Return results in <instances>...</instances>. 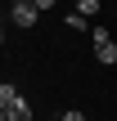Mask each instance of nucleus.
I'll list each match as a JSON object with an SVG mask.
<instances>
[{
	"label": "nucleus",
	"mask_w": 117,
	"mask_h": 121,
	"mask_svg": "<svg viewBox=\"0 0 117 121\" xmlns=\"http://www.w3.org/2000/svg\"><path fill=\"white\" fill-rule=\"evenodd\" d=\"M77 13H81V18H90V13H99V0H81V4H77Z\"/></svg>",
	"instance_id": "nucleus-4"
},
{
	"label": "nucleus",
	"mask_w": 117,
	"mask_h": 121,
	"mask_svg": "<svg viewBox=\"0 0 117 121\" xmlns=\"http://www.w3.org/2000/svg\"><path fill=\"white\" fill-rule=\"evenodd\" d=\"M0 121H32V108H27V99L18 94V85H0Z\"/></svg>",
	"instance_id": "nucleus-1"
},
{
	"label": "nucleus",
	"mask_w": 117,
	"mask_h": 121,
	"mask_svg": "<svg viewBox=\"0 0 117 121\" xmlns=\"http://www.w3.org/2000/svg\"><path fill=\"white\" fill-rule=\"evenodd\" d=\"M59 121H86V117H81L77 108H68V112H63V117H59Z\"/></svg>",
	"instance_id": "nucleus-5"
},
{
	"label": "nucleus",
	"mask_w": 117,
	"mask_h": 121,
	"mask_svg": "<svg viewBox=\"0 0 117 121\" xmlns=\"http://www.w3.org/2000/svg\"><path fill=\"white\" fill-rule=\"evenodd\" d=\"M95 58L99 63H117V40L108 36V27H95Z\"/></svg>",
	"instance_id": "nucleus-3"
},
{
	"label": "nucleus",
	"mask_w": 117,
	"mask_h": 121,
	"mask_svg": "<svg viewBox=\"0 0 117 121\" xmlns=\"http://www.w3.org/2000/svg\"><path fill=\"white\" fill-rule=\"evenodd\" d=\"M36 18H41L36 0H14V4H9V22H14V27H32Z\"/></svg>",
	"instance_id": "nucleus-2"
}]
</instances>
